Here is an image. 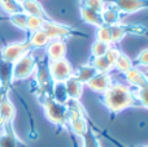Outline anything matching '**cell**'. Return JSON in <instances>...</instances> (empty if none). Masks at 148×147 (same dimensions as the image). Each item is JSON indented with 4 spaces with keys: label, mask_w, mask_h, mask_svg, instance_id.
Wrapping results in <instances>:
<instances>
[{
    "label": "cell",
    "mask_w": 148,
    "mask_h": 147,
    "mask_svg": "<svg viewBox=\"0 0 148 147\" xmlns=\"http://www.w3.org/2000/svg\"><path fill=\"white\" fill-rule=\"evenodd\" d=\"M103 103L110 113L116 115L130 107H140L134 95V90L122 83L113 82L103 94Z\"/></svg>",
    "instance_id": "cell-1"
},
{
    "label": "cell",
    "mask_w": 148,
    "mask_h": 147,
    "mask_svg": "<svg viewBox=\"0 0 148 147\" xmlns=\"http://www.w3.org/2000/svg\"><path fill=\"white\" fill-rule=\"evenodd\" d=\"M34 73H35V83H36V98L42 103L44 99L53 96V87H55V83L51 78V74H49L47 57L38 60Z\"/></svg>",
    "instance_id": "cell-2"
},
{
    "label": "cell",
    "mask_w": 148,
    "mask_h": 147,
    "mask_svg": "<svg viewBox=\"0 0 148 147\" xmlns=\"http://www.w3.org/2000/svg\"><path fill=\"white\" fill-rule=\"evenodd\" d=\"M42 106L44 109L47 120L52 122L53 125L61 128V129H68V117H69V108L66 103L56 100L53 96L47 98L42 102Z\"/></svg>",
    "instance_id": "cell-3"
},
{
    "label": "cell",
    "mask_w": 148,
    "mask_h": 147,
    "mask_svg": "<svg viewBox=\"0 0 148 147\" xmlns=\"http://www.w3.org/2000/svg\"><path fill=\"white\" fill-rule=\"evenodd\" d=\"M69 108V117H68V128L78 137H83L86 130L88 129V122L84 113V109L79 100H68Z\"/></svg>",
    "instance_id": "cell-4"
},
{
    "label": "cell",
    "mask_w": 148,
    "mask_h": 147,
    "mask_svg": "<svg viewBox=\"0 0 148 147\" xmlns=\"http://www.w3.org/2000/svg\"><path fill=\"white\" fill-rule=\"evenodd\" d=\"M36 63L38 60L35 59L31 52L23 55L21 59H18L12 65V81L13 82H18V81H23L29 78L36 68Z\"/></svg>",
    "instance_id": "cell-5"
},
{
    "label": "cell",
    "mask_w": 148,
    "mask_h": 147,
    "mask_svg": "<svg viewBox=\"0 0 148 147\" xmlns=\"http://www.w3.org/2000/svg\"><path fill=\"white\" fill-rule=\"evenodd\" d=\"M42 30L46 31V34L49 36V39H68L72 36H84L83 33L78 31L72 26L64 25V23L55 22L52 20H44Z\"/></svg>",
    "instance_id": "cell-6"
},
{
    "label": "cell",
    "mask_w": 148,
    "mask_h": 147,
    "mask_svg": "<svg viewBox=\"0 0 148 147\" xmlns=\"http://www.w3.org/2000/svg\"><path fill=\"white\" fill-rule=\"evenodd\" d=\"M31 49L33 48L30 47L27 41L5 44V46L1 47V49H0V59L5 63L13 64V63H16L18 59H21L23 55L31 52Z\"/></svg>",
    "instance_id": "cell-7"
},
{
    "label": "cell",
    "mask_w": 148,
    "mask_h": 147,
    "mask_svg": "<svg viewBox=\"0 0 148 147\" xmlns=\"http://www.w3.org/2000/svg\"><path fill=\"white\" fill-rule=\"evenodd\" d=\"M48 69L53 83H64L74 74V69L66 59L48 61Z\"/></svg>",
    "instance_id": "cell-8"
},
{
    "label": "cell",
    "mask_w": 148,
    "mask_h": 147,
    "mask_svg": "<svg viewBox=\"0 0 148 147\" xmlns=\"http://www.w3.org/2000/svg\"><path fill=\"white\" fill-rule=\"evenodd\" d=\"M110 33H112V43H120L126 35L129 34H135V35H143L146 34V27L139 23H117V25L110 26Z\"/></svg>",
    "instance_id": "cell-9"
},
{
    "label": "cell",
    "mask_w": 148,
    "mask_h": 147,
    "mask_svg": "<svg viewBox=\"0 0 148 147\" xmlns=\"http://www.w3.org/2000/svg\"><path fill=\"white\" fill-rule=\"evenodd\" d=\"M109 4L114 5L121 13L133 14L139 10L148 9V0H105Z\"/></svg>",
    "instance_id": "cell-10"
},
{
    "label": "cell",
    "mask_w": 148,
    "mask_h": 147,
    "mask_svg": "<svg viewBox=\"0 0 148 147\" xmlns=\"http://www.w3.org/2000/svg\"><path fill=\"white\" fill-rule=\"evenodd\" d=\"M0 147H29L17 137L13 122H5L0 134Z\"/></svg>",
    "instance_id": "cell-11"
},
{
    "label": "cell",
    "mask_w": 148,
    "mask_h": 147,
    "mask_svg": "<svg viewBox=\"0 0 148 147\" xmlns=\"http://www.w3.org/2000/svg\"><path fill=\"white\" fill-rule=\"evenodd\" d=\"M66 55V43L64 39H51L46 46V57L48 61L65 59Z\"/></svg>",
    "instance_id": "cell-12"
},
{
    "label": "cell",
    "mask_w": 148,
    "mask_h": 147,
    "mask_svg": "<svg viewBox=\"0 0 148 147\" xmlns=\"http://www.w3.org/2000/svg\"><path fill=\"white\" fill-rule=\"evenodd\" d=\"M113 83L112 77L109 73H96L88 82L86 83V86L92 90L94 93L104 94L108 89L110 87V85Z\"/></svg>",
    "instance_id": "cell-13"
},
{
    "label": "cell",
    "mask_w": 148,
    "mask_h": 147,
    "mask_svg": "<svg viewBox=\"0 0 148 147\" xmlns=\"http://www.w3.org/2000/svg\"><path fill=\"white\" fill-rule=\"evenodd\" d=\"M64 93L66 96V100H79L83 94V83H81L74 76L68 78L64 83Z\"/></svg>",
    "instance_id": "cell-14"
},
{
    "label": "cell",
    "mask_w": 148,
    "mask_h": 147,
    "mask_svg": "<svg viewBox=\"0 0 148 147\" xmlns=\"http://www.w3.org/2000/svg\"><path fill=\"white\" fill-rule=\"evenodd\" d=\"M20 4L22 8V12L27 16H36V17L46 18V20H52L38 0H22Z\"/></svg>",
    "instance_id": "cell-15"
},
{
    "label": "cell",
    "mask_w": 148,
    "mask_h": 147,
    "mask_svg": "<svg viewBox=\"0 0 148 147\" xmlns=\"http://www.w3.org/2000/svg\"><path fill=\"white\" fill-rule=\"evenodd\" d=\"M125 78L131 86H134L136 89L148 86V78L144 76V73L140 69H138L135 67H133L127 73H125Z\"/></svg>",
    "instance_id": "cell-16"
},
{
    "label": "cell",
    "mask_w": 148,
    "mask_h": 147,
    "mask_svg": "<svg viewBox=\"0 0 148 147\" xmlns=\"http://www.w3.org/2000/svg\"><path fill=\"white\" fill-rule=\"evenodd\" d=\"M79 13H81L82 21L88 23V25L96 26V27L104 25L103 18H101V13L96 12V10L90 9V8H87V7H84V5L81 4V7H79Z\"/></svg>",
    "instance_id": "cell-17"
},
{
    "label": "cell",
    "mask_w": 148,
    "mask_h": 147,
    "mask_svg": "<svg viewBox=\"0 0 148 147\" xmlns=\"http://www.w3.org/2000/svg\"><path fill=\"white\" fill-rule=\"evenodd\" d=\"M101 18L104 25L107 26H113L117 25L121 22V18H122V13L114 7V5L109 4L105 5V8L101 10Z\"/></svg>",
    "instance_id": "cell-18"
},
{
    "label": "cell",
    "mask_w": 148,
    "mask_h": 147,
    "mask_svg": "<svg viewBox=\"0 0 148 147\" xmlns=\"http://www.w3.org/2000/svg\"><path fill=\"white\" fill-rule=\"evenodd\" d=\"M49 36L46 34L44 30H36L34 33H30L27 42L30 44V47L33 49H38V48H46V46L49 43Z\"/></svg>",
    "instance_id": "cell-19"
},
{
    "label": "cell",
    "mask_w": 148,
    "mask_h": 147,
    "mask_svg": "<svg viewBox=\"0 0 148 147\" xmlns=\"http://www.w3.org/2000/svg\"><path fill=\"white\" fill-rule=\"evenodd\" d=\"M0 115L4 119V124L5 122H13L16 116V109L13 103L10 102L9 96L5 95L4 98L0 100Z\"/></svg>",
    "instance_id": "cell-20"
},
{
    "label": "cell",
    "mask_w": 148,
    "mask_h": 147,
    "mask_svg": "<svg viewBox=\"0 0 148 147\" xmlns=\"http://www.w3.org/2000/svg\"><path fill=\"white\" fill-rule=\"evenodd\" d=\"M96 73H99L91 64H84V65H81L77 70H74V77L79 81L81 83L86 85L92 77H94Z\"/></svg>",
    "instance_id": "cell-21"
},
{
    "label": "cell",
    "mask_w": 148,
    "mask_h": 147,
    "mask_svg": "<svg viewBox=\"0 0 148 147\" xmlns=\"http://www.w3.org/2000/svg\"><path fill=\"white\" fill-rule=\"evenodd\" d=\"M133 67H134V64H133V61L130 60V57H129L127 55L120 52L118 56H117V59H116V61H114L113 69H116V70H118L120 73H123V74H125V73H127Z\"/></svg>",
    "instance_id": "cell-22"
},
{
    "label": "cell",
    "mask_w": 148,
    "mask_h": 147,
    "mask_svg": "<svg viewBox=\"0 0 148 147\" xmlns=\"http://www.w3.org/2000/svg\"><path fill=\"white\" fill-rule=\"evenodd\" d=\"M90 64L95 68L99 73H109L110 70H113V67L107 59L105 56H101V57H94L91 60Z\"/></svg>",
    "instance_id": "cell-23"
},
{
    "label": "cell",
    "mask_w": 148,
    "mask_h": 147,
    "mask_svg": "<svg viewBox=\"0 0 148 147\" xmlns=\"http://www.w3.org/2000/svg\"><path fill=\"white\" fill-rule=\"evenodd\" d=\"M0 7L1 9L7 13L8 16L16 14V13L22 12V8H21V4L16 0H0Z\"/></svg>",
    "instance_id": "cell-24"
},
{
    "label": "cell",
    "mask_w": 148,
    "mask_h": 147,
    "mask_svg": "<svg viewBox=\"0 0 148 147\" xmlns=\"http://www.w3.org/2000/svg\"><path fill=\"white\" fill-rule=\"evenodd\" d=\"M82 139H83V147H101L96 133L90 126H88V129L86 130V133L83 134Z\"/></svg>",
    "instance_id": "cell-25"
},
{
    "label": "cell",
    "mask_w": 148,
    "mask_h": 147,
    "mask_svg": "<svg viewBox=\"0 0 148 147\" xmlns=\"http://www.w3.org/2000/svg\"><path fill=\"white\" fill-rule=\"evenodd\" d=\"M8 20H9L10 23H12L13 26H16L17 29L26 31V22H27V14H26V13H23V12L16 13V14L9 16Z\"/></svg>",
    "instance_id": "cell-26"
},
{
    "label": "cell",
    "mask_w": 148,
    "mask_h": 147,
    "mask_svg": "<svg viewBox=\"0 0 148 147\" xmlns=\"http://www.w3.org/2000/svg\"><path fill=\"white\" fill-rule=\"evenodd\" d=\"M96 41H100L103 43H107L112 46V33H110V26L101 25L96 30Z\"/></svg>",
    "instance_id": "cell-27"
},
{
    "label": "cell",
    "mask_w": 148,
    "mask_h": 147,
    "mask_svg": "<svg viewBox=\"0 0 148 147\" xmlns=\"http://www.w3.org/2000/svg\"><path fill=\"white\" fill-rule=\"evenodd\" d=\"M109 48H110V44L103 43V42H100V41H95L91 46V55H92V57L105 56V54L108 52Z\"/></svg>",
    "instance_id": "cell-28"
},
{
    "label": "cell",
    "mask_w": 148,
    "mask_h": 147,
    "mask_svg": "<svg viewBox=\"0 0 148 147\" xmlns=\"http://www.w3.org/2000/svg\"><path fill=\"white\" fill-rule=\"evenodd\" d=\"M46 18L36 17V16H27V22H26V31L29 33H34L36 30H40L43 22Z\"/></svg>",
    "instance_id": "cell-29"
},
{
    "label": "cell",
    "mask_w": 148,
    "mask_h": 147,
    "mask_svg": "<svg viewBox=\"0 0 148 147\" xmlns=\"http://www.w3.org/2000/svg\"><path fill=\"white\" fill-rule=\"evenodd\" d=\"M134 95H135L136 100L139 102L140 107H144L148 109V86L134 90Z\"/></svg>",
    "instance_id": "cell-30"
},
{
    "label": "cell",
    "mask_w": 148,
    "mask_h": 147,
    "mask_svg": "<svg viewBox=\"0 0 148 147\" xmlns=\"http://www.w3.org/2000/svg\"><path fill=\"white\" fill-rule=\"evenodd\" d=\"M81 4L90 8V9H94L96 12L101 13V10L107 5V1L105 0H81Z\"/></svg>",
    "instance_id": "cell-31"
},
{
    "label": "cell",
    "mask_w": 148,
    "mask_h": 147,
    "mask_svg": "<svg viewBox=\"0 0 148 147\" xmlns=\"http://www.w3.org/2000/svg\"><path fill=\"white\" fill-rule=\"evenodd\" d=\"M134 60H135L136 65H140L143 68H148V48H144L143 51L139 52Z\"/></svg>",
    "instance_id": "cell-32"
},
{
    "label": "cell",
    "mask_w": 148,
    "mask_h": 147,
    "mask_svg": "<svg viewBox=\"0 0 148 147\" xmlns=\"http://www.w3.org/2000/svg\"><path fill=\"white\" fill-rule=\"evenodd\" d=\"M120 49H117L116 47H112L110 46V48L108 49V52L105 54V59L108 60V61L112 64V67L114 65V61H116V59H117V56H118V54H120Z\"/></svg>",
    "instance_id": "cell-33"
},
{
    "label": "cell",
    "mask_w": 148,
    "mask_h": 147,
    "mask_svg": "<svg viewBox=\"0 0 148 147\" xmlns=\"http://www.w3.org/2000/svg\"><path fill=\"white\" fill-rule=\"evenodd\" d=\"M3 126H4V119H3L1 115H0V128L3 129Z\"/></svg>",
    "instance_id": "cell-34"
},
{
    "label": "cell",
    "mask_w": 148,
    "mask_h": 147,
    "mask_svg": "<svg viewBox=\"0 0 148 147\" xmlns=\"http://www.w3.org/2000/svg\"><path fill=\"white\" fill-rule=\"evenodd\" d=\"M142 72H143V73H144V76H146V77L148 78V68H144V69L142 70Z\"/></svg>",
    "instance_id": "cell-35"
},
{
    "label": "cell",
    "mask_w": 148,
    "mask_h": 147,
    "mask_svg": "<svg viewBox=\"0 0 148 147\" xmlns=\"http://www.w3.org/2000/svg\"><path fill=\"white\" fill-rule=\"evenodd\" d=\"M5 20H7V18H5L4 16H1V14H0V22H3V21H5Z\"/></svg>",
    "instance_id": "cell-36"
},
{
    "label": "cell",
    "mask_w": 148,
    "mask_h": 147,
    "mask_svg": "<svg viewBox=\"0 0 148 147\" xmlns=\"http://www.w3.org/2000/svg\"><path fill=\"white\" fill-rule=\"evenodd\" d=\"M143 147H148V145H146V146H143Z\"/></svg>",
    "instance_id": "cell-37"
},
{
    "label": "cell",
    "mask_w": 148,
    "mask_h": 147,
    "mask_svg": "<svg viewBox=\"0 0 148 147\" xmlns=\"http://www.w3.org/2000/svg\"><path fill=\"white\" fill-rule=\"evenodd\" d=\"M0 134H1V133H0Z\"/></svg>",
    "instance_id": "cell-38"
}]
</instances>
